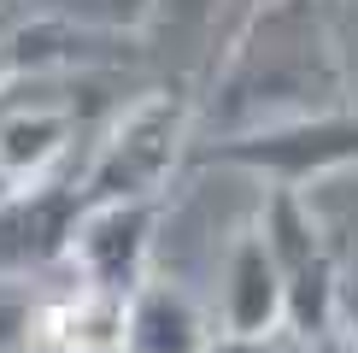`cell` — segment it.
<instances>
[{"instance_id": "obj_8", "label": "cell", "mask_w": 358, "mask_h": 353, "mask_svg": "<svg viewBox=\"0 0 358 353\" xmlns=\"http://www.w3.org/2000/svg\"><path fill=\"white\" fill-rule=\"evenodd\" d=\"M29 353H124V294L77 283L24 312Z\"/></svg>"}, {"instance_id": "obj_9", "label": "cell", "mask_w": 358, "mask_h": 353, "mask_svg": "<svg viewBox=\"0 0 358 353\" xmlns=\"http://www.w3.org/2000/svg\"><path fill=\"white\" fill-rule=\"evenodd\" d=\"M83 112L71 100H6L0 95V183L24 188L53 176L65 147L77 141Z\"/></svg>"}, {"instance_id": "obj_14", "label": "cell", "mask_w": 358, "mask_h": 353, "mask_svg": "<svg viewBox=\"0 0 358 353\" xmlns=\"http://www.w3.org/2000/svg\"><path fill=\"white\" fill-rule=\"evenodd\" d=\"M294 353H358V342L341 330H323V335H294Z\"/></svg>"}, {"instance_id": "obj_5", "label": "cell", "mask_w": 358, "mask_h": 353, "mask_svg": "<svg viewBox=\"0 0 358 353\" xmlns=\"http://www.w3.org/2000/svg\"><path fill=\"white\" fill-rule=\"evenodd\" d=\"M153 235H159V195L88 200L65 235V259L77 271V283L106 289V294H129L147 277Z\"/></svg>"}, {"instance_id": "obj_6", "label": "cell", "mask_w": 358, "mask_h": 353, "mask_svg": "<svg viewBox=\"0 0 358 353\" xmlns=\"http://www.w3.org/2000/svg\"><path fill=\"white\" fill-rule=\"evenodd\" d=\"M259 6L264 0H153L141 41H147V53L182 65V77L206 83Z\"/></svg>"}, {"instance_id": "obj_7", "label": "cell", "mask_w": 358, "mask_h": 353, "mask_svg": "<svg viewBox=\"0 0 358 353\" xmlns=\"http://www.w3.org/2000/svg\"><path fill=\"white\" fill-rule=\"evenodd\" d=\"M77 212H83L77 183H59V176L6 188V195H0V277L59 259Z\"/></svg>"}, {"instance_id": "obj_12", "label": "cell", "mask_w": 358, "mask_h": 353, "mask_svg": "<svg viewBox=\"0 0 358 353\" xmlns=\"http://www.w3.org/2000/svg\"><path fill=\"white\" fill-rule=\"evenodd\" d=\"M29 6H36V12H48V18L88 24V29H117V36H141L147 6H153V0H29Z\"/></svg>"}, {"instance_id": "obj_13", "label": "cell", "mask_w": 358, "mask_h": 353, "mask_svg": "<svg viewBox=\"0 0 358 353\" xmlns=\"http://www.w3.org/2000/svg\"><path fill=\"white\" fill-rule=\"evenodd\" d=\"M206 353H282V347H276V335H229V330H217L212 342H206Z\"/></svg>"}, {"instance_id": "obj_11", "label": "cell", "mask_w": 358, "mask_h": 353, "mask_svg": "<svg viewBox=\"0 0 358 353\" xmlns=\"http://www.w3.org/2000/svg\"><path fill=\"white\" fill-rule=\"evenodd\" d=\"M217 330L229 335H282V277L276 259L264 247L259 224L235 235V247L223 254V318Z\"/></svg>"}, {"instance_id": "obj_2", "label": "cell", "mask_w": 358, "mask_h": 353, "mask_svg": "<svg viewBox=\"0 0 358 353\" xmlns=\"http://www.w3.org/2000/svg\"><path fill=\"white\" fill-rule=\"evenodd\" d=\"M194 141V95L188 88H147L106 124L94 159H88L77 200H136V195H165L171 171L182 165Z\"/></svg>"}, {"instance_id": "obj_4", "label": "cell", "mask_w": 358, "mask_h": 353, "mask_svg": "<svg viewBox=\"0 0 358 353\" xmlns=\"http://www.w3.org/2000/svg\"><path fill=\"white\" fill-rule=\"evenodd\" d=\"M194 165H223V171H252L271 183H317L329 171L358 165V118L352 112H317V118H288V124H259L235 136H206L188 147Z\"/></svg>"}, {"instance_id": "obj_15", "label": "cell", "mask_w": 358, "mask_h": 353, "mask_svg": "<svg viewBox=\"0 0 358 353\" xmlns=\"http://www.w3.org/2000/svg\"><path fill=\"white\" fill-rule=\"evenodd\" d=\"M12 83V59H6V41H0V88Z\"/></svg>"}, {"instance_id": "obj_1", "label": "cell", "mask_w": 358, "mask_h": 353, "mask_svg": "<svg viewBox=\"0 0 358 353\" xmlns=\"http://www.w3.org/2000/svg\"><path fill=\"white\" fill-rule=\"evenodd\" d=\"M323 6L329 0H264L252 12L206 77L212 100H194V141L347 106V71Z\"/></svg>"}, {"instance_id": "obj_3", "label": "cell", "mask_w": 358, "mask_h": 353, "mask_svg": "<svg viewBox=\"0 0 358 353\" xmlns=\"http://www.w3.org/2000/svg\"><path fill=\"white\" fill-rule=\"evenodd\" d=\"M259 235L282 277V330L288 335H323L341 324V271L323 242V224L311 212L306 188L276 183L259 206Z\"/></svg>"}, {"instance_id": "obj_10", "label": "cell", "mask_w": 358, "mask_h": 353, "mask_svg": "<svg viewBox=\"0 0 358 353\" xmlns=\"http://www.w3.org/2000/svg\"><path fill=\"white\" fill-rule=\"evenodd\" d=\"M212 335V318L182 283L141 277L124 294V353H206Z\"/></svg>"}]
</instances>
